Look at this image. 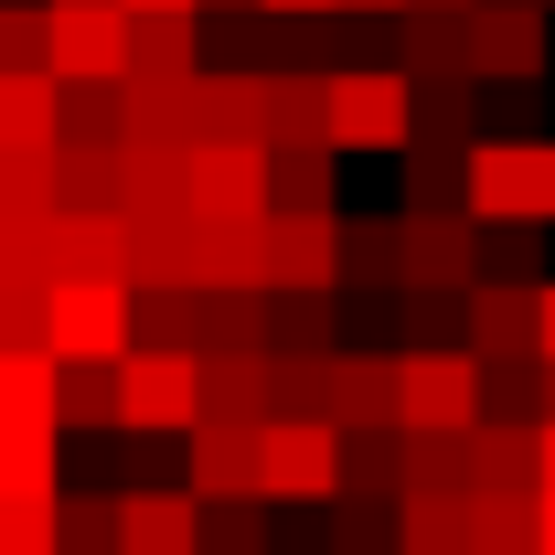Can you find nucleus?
<instances>
[{
  "label": "nucleus",
  "instance_id": "8",
  "mask_svg": "<svg viewBox=\"0 0 555 555\" xmlns=\"http://www.w3.org/2000/svg\"><path fill=\"white\" fill-rule=\"evenodd\" d=\"M268 502H343V427L268 416Z\"/></svg>",
  "mask_w": 555,
  "mask_h": 555
},
{
  "label": "nucleus",
  "instance_id": "30",
  "mask_svg": "<svg viewBox=\"0 0 555 555\" xmlns=\"http://www.w3.org/2000/svg\"><path fill=\"white\" fill-rule=\"evenodd\" d=\"M118 160L129 150H54V214H118Z\"/></svg>",
  "mask_w": 555,
  "mask_h": 555
},
{
  "label": "nucleus",
  "instance_id": "40",
  "mask_svg": "<svg viewBox=\"0 0 555 555\" xmlns=\"http://www.w3.org/2000/svg\"><path fill=\"white\" fill-rule=\"evenodd\" d=\"M54 502H65V491H0V555H65Z\"/></svg>",
  "mask_w": 555,
  "mask_h": 555
},
{
  "label": "nucleus",
  "instance_id": "1",
  "mask_svg": "<svg viewBox=\"0 0 555 555\" xmlns=\"http://www.w3.org/2000/svg\"><path fill=\"white\" fill-rule=\"evenodd\" d=\"M396 427L406 438H470L481 427V352L470 343L396 352Z\"/></svg>",
  "mask_w": 555,
  "mask_h": 555
},
{
  "label": "nucleus",
  "instance_id": "43",
  "mask_svg": "<svg viewBox=\"0 0 555 555\" xmlns=\"http://www.w3.org/2000/svg\"><path fill=\"white\" fill-rule=\"evenodd\" d=\"M54 416H65V427H118V363H65Z\"/></svg>",
  "mask_w": 555,
  "mask_h": 555
},
{
  "label": "nucleus",
  "instance_id": "21",
  "mask_svg": "<svg viewBox=\"0 0 555 555\" xmlns=\"http://www.w3.org/2000/svg\"><path fill=\"white\" fill-rule=\"evenodd\" d=\"M332 427H396V352H332Z\"/></svg>",
  "mask_w": 555,
  "mask_h": 555
},
{
  "label": "nucleus",
  "instance_id": "50",
  "mask_svg": "<svg viewBox=\"0 0 555 555\" xmlns=\"http://www.w3.org/2000/svg\"><path fill=\"white\" fill-rule=\"evenodd\" d=\"M534 555H555V491H534Z\"/></svg>",
  "mask_w": 555,
  "mask_h": 555
},
{
  "label": "nucleus",
  "instance_id": "23",
  "mask_svg": "<svg viewBox=\"0 0 555 555\" xmlns=\"http://www.w3.org/2000/svg\"><path fill=\"white\" fill-rule=\"evenodd\" d=\"M416 86V129L406 139H427V150H470L481 139V86L470 75H406Z\"/></svg>",
  "mask_w": 555,
  "mask_h": 555
},
{
  "label": "nucleus",
  "instance_id": "54",
  "mask_svg": "<svg viewBox=\"0 0 555 555\" xmlns=\"http://www.w3.org/2000/svg\"><path fill=\"white\" fill-rule=\"evenodd\" d=\"M406 11H470V0H406Z\"/></svg>",
  "mask_w": 555,
  "mask_h": 555
},
{
  "label": "nucleus",
  "instance_id": "7",
  "mask_svg": "<svg viewBox=\"0 0 555 555\" xmlns=\"http://www.w3.org/2000/svg\"><path fill=\"white\" fill-rule=\"evenodd\" d=\"M481 278V214H396V288H470Z\"/></svg>",
  "mask_w": 555,
  "mask_h": 555
},
{
  "label": "nucleus",
  "instance_id": "35",
  "mask_svg": "<svg viewBox=\"0 0 555 555\" xmlns=\"http://www.w3.org/2000/svg\"><path fill=\"white\" fill-rule=\"evenodd\" d=\"M54 150H129V96L118 86H65V139Z\"/></svg>",
  "mask_w": 555,
  "mask_h": 555
},
{
  "label": "nucleus",
  "instance_id": "18",
  "mask_svg": "<svg viewBox=\"0 0 555 555\" xmlns=\"http://www.w3.org/2000/svg\"><path fill=\"white\" fill-rule=\"evenodd\" d=\"M343 150L332 139H299V150H268V214H343Z\"/></svg>",
  "mask_w": 555,
  "mask_h": 555
},
{
  "label": "nucleus",
  "instance_id": "16",
  "mask_svg": "<svg viewBox=\"0 0 555 555\" xmlns=\"http://www.w3.org/2000/svg\"><path fill=\"white\" fill-rule=\"evenodd\" d=\"M118 214H129V224L193 214V150H129V160H118Z\"/></svg>",
  "mask_w": 555,
  "mask_h": 555
},
{
  "label": "nucleus",
  "instance_id": "29",
  "mask_svg": "<svg viewBox=\"0 0 555 555\" xmlns=\"http://www.w3.org/2000/svg\"><path fill=\"white\" fill-rule=\"evenodd\" d=\"M470 491H534V427L481 416L470 427Z\"/></svg>",
  "mask_w": 555,
  "mask_h": 555
},
{
  "label": "nucleus",
  "instance_id": "36",
  "mask_svg": "<svg viewBox=\"0 0 555 555\" xmlns=\"http://www.w3.org/2000/svg\"><path fill=\"white\" fill-rule=\"evenodd\" d=\"M204 352H268V288H204Z\"/></svg>",
  "mask_w": 555,
  "mask_h": 555
},
{
  "label": "nucleus",
  "instance_id": "45",
  "mask_svg": "<svg viewBox=\"0 0 555 555\" xmlns=\"http://www.w3.org/2000/svg\"><path fill=\"white\" fill-rule=\"evenodd\" d=\"M54 524H65V555H118V491H65Z\"/></svg>",
  "mask_w": 555,
  "mask_h": 555
},
{
  "label": "nucleus",
  "instance_id": "34",
  "mask_svg": "<svg viewBox=\"0 0 555 555\" xmlns=\"http://www.w3.org/2000/svg\"><path fill=\"white\" fill-rule=\"evenodd\" d=\"M54 385H65V363H54V352L0 343V416H43V427H65V416H54Z\"/></svg>",
  "mask_w": 555,
  "mask_h": 555
},
{
  "label": "nucleus",
  "instance_id": "9",
  "mask_svg": "<svg viewBox=\"0 0 555 555\" xmlns=\"http://www.w3.org/2000/svg\"><path fill=\"white\" fill-rule=\"evenodd\" d=\"M118 555H204V491L193 481H129L118 491Z\"/></svg>",
  "mask_w": 555,
  "mask_h": 555
},
{
  "label": "nucleus",
  "instance_id": "38",
  "mask_svg": "<svg viewBox=\"0 0 555 555\" xmlns=\"http://www.w3.org/2000/svg\"><path fill=\"white\" fill-rule=\"evenodd\" d=\"M0 75H54V0H0Z\"/></svg>",
  "mask_w": 555,
  "mask_h": 555
},
{
  "label": "nucleus",
  "instance_id": "17",
  "mask_svg": "<svg viewBox=\"0 0 555 555\" xmlns=\"http://www.w3.org/2000/svg\"><path fill=\"white\" fill-rule=\"evenodd\" d=\"M129 75H204V11H129Z\"/></svg>",
  "mask_w": 555,
  "mask_h": 555
},
{
  "label": "nucleus",
  "instance_id": "11",
  "mask_svg": "<svg viewBox=\"0 0 555 555\" xmlns=\"http://www.w3.org/2000/svg\"><path fill=\"white\" fill-rule=\"evenodd\" d=\"M182 481L204 491V502L268 491V427H246V416H204V427L182 438Z\"/></svg>",
  "mask_w": 555,
  "mask_h": 555
},
{
  "label": "nucleus",
  "instance_id": "4",
  "mask_svg": "<svg viewBox=\"0 0 555 555\" xmlns=\"http://www.w3.org/2000/svg\"><path fill=\"white\" fill-rule=\"evenodd\" d=\"M460 43H470V86H545V0H470L460 11Z\"/></svg>",
  "mask_w": 555,
  "mask_h": 555
},
{
  "label": "nucleus",
  "instance_id": "31",
  "mask_svg": "<svg viewBox=\"0 0 555 555\" xmlns=\"http://www.w3.org/2000/svg\"><path fill=\"white\" fill-rule=\"evenodd\" d=\"M343 491H406V427H343Z\"/></svg>",
  "mask_w": 555,
  "mask_h": 555
},
{
  "label": "nucleus",
  "instance_id": "24",
  "mask_svg": "<svg viewBox=\"0 0 555 555\" xmlns=\"http://www.w3.org/2000/svg\"><path fill=\"white\" fill-rule=\"evenodd\" d=\"M299 139H332V75L310 65L268 75V150H299Z\"/></svg>",
  "mask_w": 555,
  "mask_h": 555
},
{
  "label": "nucleus",
  "instance_id": "48",
  "mask_svg": "<svg viewBox=\"0 0 555 555\" xmlns=\"http://www.w3.org/2000/svg\"><path fill=\"white\" fill-rule=\"evenodd\" d=\"M343 0H268V22H332Z\"/></svg>",
  "mask_w": 555,
  "mask_h": 555
},
{
  "label": "nucleus",
  "instance_id": "51",
  "mask_svg": "<svg viewBox=\"0 0 555 555\" xmlns=\"http://www.w3.org/2000/svg\"><path fill=\"white\" fill-rule=\"evenodd\" d=\"M118 11H204V0H118Z\"/></svg>",
  "mask_w": 555,
  "mask_h": 555
},
{
  "label": "nucleus",
  "instance_id": "3",
  "mask_svg": "<svg viewBox=\"0 0 555 555\" xmlns=\"http://www.w3.org/2000/svg\"><path fill=\"white\" fill-rule=\"evenodd\" d=\"M118 427L129 438H193L204 427V363L160 352V343H129V363H118Z\"/></svg>",
  "mask_w": 555,
  "mask_h": 555
},
{
  "label": "nucleus",
  "instance_id": "5",
  "mask_svg": "<svg viewBox=\"0 0 555 555\" xmlns=\"http://www.w3.org/2000/svg\"><path fill=\"white\" fill-rule=\"evenodd\" d=\"M129 278H54V363H129Z\"/></svg>",
  "mask_w": 555,
  "mask_h": 555
},
{
  "label": "nucleus",
  "instance_id": "10",
  "mask_svg": "<svg viewBox=\"0 0 555 555\" xmlns=\"http://www.w3.org/2000/svg\"><path fill=\"white\" fill-rule=\"evenodd\" d=\"M257 246H268V299H288V288H343V214H268Z\"/></svg>",
  "mask_w": 555,
  "mask_h": 555
},
{
  "label": "nucleus",
  "instance_id": "44",
  "mask_svg": "<svg viewBox=\"0 0 555 555\" xmlns=\"http://www.w3.org/2000/svg\"><path fill=\"white\" fill-rule=\"evenodd\" d=\"M43 214H54V150L43 160L0 150V224H43Z\"/></svg>",
  "mask_w": 555,
  "mask_h": 555
},
{
  "label": "nucleus",
  "instance_id": "28",
  "mask_svg": "<svg viewBox=\"0 0 555 555\" xmlns=\"http://www.w3.org/2000/svg\"><path fill=\"white\" fill-rule=\"evenodd\" d=\"M54 460H65V427H43V416H0V491H65V481H54Z\"/></svg>",
  "mask_w": 555,
  "mask_h": 555
},
{
  "label": "nucleus",
  "instance_id": "2",
  "mask_svg": "<svg viewBox=\"0 0 555 555\" xmlns=\"http://www.w3.org/2000/svg\"><path fill=\"white\" fill-rule=\"evenodd\" d=\"M470 214L481 224H555V139H470Z\"/></svg>",
  "mask_w": 555,
  "mask_h": 555
},
{
  "label": "nucleus",
  "instance_id": "20",
  "mask_svg": "<svg viewBox=\"0 0 555 555\" xmlns=\"http://www.w3.org/2000/svg\"><path fill=\"white\" fill-rule=\"evenodd\" d=\"M54 278H129V214H54Z\"/></svg>",
  "mask_w": 555,
  "mask_h": 555
},
{
  "label": "nucleus",
  "instance_id": "12",
  "mask_svg": "<svg viewBox=\"0 0 555 555\" xmlns=\"http://www.w3.org/2000/svg\"><path fill=\"white\" fill-rule=\"evenodd\" d=\"M54 86H129V11L118 0H96V11L54 0Z\"/></svg>",
  "mask_w": 555,
  "mask_h": 555
},
{
  "label": "nucleus",
  "instance_id": "47",
  "mask_svg": "<svg viewBox=\"0 0 555 555\" xmlns=\"http://www.w3.org/2000/svg\"><path fill=\"white\" fill-rule=\"evenodd\" d=\"M534 352H545V363H555V278H545V288H534Z\"/></svg>",
  "mask_w": 555,
  "mask_h": 555
},
{
  "label": "nucleus",
  "instance_id": "32",
  "mask_svg": "<svg viewBox=\"0 0 555 555\" xmlns=\"http://www.w3.org/2000/svg\"><path fill=\"white\" fill-rule=\"evenodd\" d=\"M278 502L268 491H235V502H204V555H278Z\"/></svg>",
  "mask_w": 555,
  "mask_h": 555
},
{
  "label": "nucleus",
  "instance_id": "55",
  "mask_svg": "<svg viewBox=\"0 0 555 555\" xmlns=\"http://www.w3.org/2000/svg\"><path fill=\"white\" fill-rule=\"evenodd\" d=\"M545 416H555V363H545Z\"/></svg>",
  "mask_w": 555,
  "mask_h": 555
},
{
  "label": "nucleus",
  "instance_id": "39",
  "mask_svg": "<svg viewBox=\"0 0 555 555\" xmlns=\"http://www.w3.org/2000/svg\"><path fill=\"white\" fill-rule=\"evenodd\" d=\"M268 416H332V363L321 352H268Z\"/></svg>",
  "mask_w": 555,
  "mask_h": 555
},
{
  "label": "nucleus",
  "instance_id": "46",
  "mask_svg": "<svg viewBox=\"0 0 555 555\" xmlns=\"http://www.w3.org/2000/svg\"><path fill=\"white\" fill-rule=\"evenodd\" d=\"M343 288H396V224H343Z\"/></svg>",
  "mask_w": 555,
  "mask_h": 555
},
{
  "label": "nucleus",
  "instance_id": "49",
  "mask_svg": "<svg viewBox=\"0 0 555 555\" xmlns=\"http://www.w3.org/2000/svg\"><path fill=\"white\" fill-rule=\"evenodd\" d=\"M534 491H555V416L534 427Z\"/></svg>",
  "mask_w": 555,
  "mask_h": 555
},
{
  "label": "nucleus",
  "instance_id": "37",
  "mask_svg": "<svg viewBox=\"0 0 555 555\" xmlns=\"http://www.w3.org/2000/svg\"><path fill=\"white\" fill-rule=\"evenodd\" d=\"M470 555H534V491H470Z\"/></svg>",
  "mask_w": 555,
  "mask_h": 555
},
{
  "label": "nucleus",
  "instance_id": "52",
  "mask_svg": "<svg viewBox=\"0 0 555 555\" xmlns=\"http://www.w3.org/2000/svg\"><path fill=\"white\" fill-rule=\"evenodd\" d=\"M204 11H268V0H204Z\"/></svg>",
  "mask_w": 555,
  "mask_h": 555
},
{
  "label": "nucleus",
  "instance_id": "15",
  "mask_svg": "<svg viewBox=\"0 0 555 555\" xmlns=\"http://www.w3.org/2000/svg\"><path fill=\"white\" fill-rule=\"evenodd\" d=\"M193 214L204 224H268V150H193Z\"/></svg>",
  "mask_w": 555,
  "mask_h": 555
},
{
  "label": "nucleus",
  "instance_id": "14",
  "mask_svg": "<svg viewBox=\"0 0 555 555\" xmlns=\"http://www.w3.org/2000/svg\"><path fill=\"white\" fill-rule=\"evenodd\" d=\"M460 343L481 352V363H545V352H534V288L470 278V299H460Z\"/></svg>",
  "mask_w": 555,
  "mask_h": 555
},
{
  "label": "nucleus",
  "instance_id": "22",
  "mask_svg": "<svg viewBox=\"0 0 555 555\" xmlns=\"http://www.w3.org/2000/svg\"><path fill=\"white\" fill-rule=\"evenodd\" d=\"M396 555H470V491H396Z\"/></svg>",
  "mask_w": 555,
  "mask_h": 555
},
{
  "label": "nucleus",
  "instance_id": "27",
  "mask_svg": "<svg viewBox=\"0 0 555 555\" xmlns=\"http://www.w3.org/2000/svg\"><path fill=\"white\" fill-rule=\"evenodd\" d=\"M193 363H204V416L268 427V352H193Z\"/></svg>",
  "mask_w": 555,
  "mask_h": 555
},
{
  "label": "nucleus",
  "instance_id": "19",
  "mask_svg": "<svg viewBox=\"0 0 555 555\" xmlns=\"http://www.w3.org/2000/svg\"><path fill=\"white\" fill-rule=\"evenodd\" d=\"M54 139H65V86L54 75H0V150L43 160Z\"/></svg>",
  "mask_w": 555,
  "mask_h": 555
},
{
  "label": "nucleus",
  "instance_id": "6",
  "mask_svg": "<svg viewBox=\"0 0 555 555\" xmlns=\"http://www.w3.org/2000/svg\"><path fill=\"white\" fill-rule=\"evenodd\" d=\"M416 86L396 65H343L332 75V150H406Z\"/></svg>",
  "mask_w": 555,
  "mask_h": 555
},
{
  "label": "nucleus",
  "instance_id": "42",
  "mask_svg": "<svg viewBox=\"0 0 555 555\" xmlns=\"http://www.w3.org/2000/svg\"><path fill=\"white\" fill-rule=\"evenodd\" d=\"M545 224H481V278L502 288H545V246H534Z\"/></svg>",
  "mask_w": 555,
  "mask_h": 555
},
{
  "label": "nucleus",
  "instance_id": "26",
  "mask_svg": "<svg viewBox=\"0 0 555 555\" xmlns=\"http://www.w3.org/2000/svg\"><path fill=\"white\" fill-rule=\"evenodd\" d=\"M396 171H406V214H470V150H427V139H406Z\"/></svg>",
  "mask_w": 555,
  "mask_h": 555
},
{
  "label": "nucleus",
  "instance_id": "33",
  "mask_svg": "<svg viewBox=\"0 0 555 555\" xmlns=\"http://www.w3.org/2000/svg\"><path fill=\"white\" fill-rule=\"evenodd\" d=\"M129 310H139V343L204 352V288H129Z\"/></svg>",
  "mask_w": 555,
  "mask_h": 555
},
{
  "label": "nucleus",
  "instance_id": "53",
  "mask_svg": "<svg viewBox=\"0 0 555 555\" xmlns=\"http://www.w3.org/2000/svg\"><path fill=\"white\" fill-rule=\"evenodd\" d=\"M343 11H406V0H343Z\"/></svg>",
  "mask_w": 555,
  "mask_h": 555
},
{
  "label": "nucleus",
  "instance_id": "41",
  "mask_svg": "<svg viewBox=\"0 0 555 555\" xmlns=\"http://www.w3.org/2000/svg\"><path fill=\"white\" fill-rule=\"evenodd\" d=\"M332 555H396V502L385 491H343L332 502Z\"/></svg>",
  "mask_w": 555,
  "mask_h": 555
},
{
  "label": "nucleus",
  "instance_id": "25",
  "mask_svg": "<svg viewBox=\"0 0 555 555\" xmlns=\"http://www.w3.org/2000/svg\"><path fill=\"white\" fill-rule=\"evenodd\" d=\"M268 352H343V299L332 288H288V299H268Z\"/></svg>",
  "mask_w": 555,
  "mask_h": 555
},
{
  "label": "nucleus",
  "instance_id": "56",
  "mask_svg": "<svg viewBox=\"0 0 555 555\" xmlns=\"http://www.w3.org/2000/svg\"><path fill=\"white\" fill-rule=\"evenodd\" d=\"M65 11H96V0H65Z\"/></svg>",
  "mask_w": 555,
  "mask_h": 555
},
{
  "label": "nucleus",
  "instance_id": "13",
  "mask_svg": "<svg viewBox=\"0 0 555 555\" xmlns=\"http://www.w3.org/2000/svg\"><path fill=\"white\" fill-rule=\"evenodd\" d=\"M193 150H268V75H193Z\"/></svg>",
  "mask_w": 555,
  "mask_h": 555
}]
</instances>
